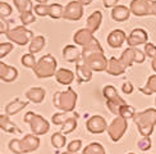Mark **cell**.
<instances>
[{
  "instance_id": "39",
  "label": "cell",
  "mask_w": 156,
  "mask_h": 154,
  "mask_svg": "<svg viewBox=\"0 0 156 154\" xmlns=\"http://www.w3.org/2000/svg\"><path fill=\"white\" fill-rule=\"evenodd\" d=\"M12 12H13L12 5H9L8 3H5V2L0 3V17H2V18L9 17L12 14Z\"/></svg>"
},
{
  "instance_id": "6",
  "label": "cell",
  "mask_w": 156,
  "mask_h": 154,
  "mask_svg": "<svg viewBox=\"0 0 156 154\" xmlns=\"http://www.w3.org/2000/svg\"><path fill=\"white\" fill-rule=\"evenodd\" d=\"M5 36L9 41L19 45V46H24V45L30 44L32 38L35 37L34 32L28 28H26V26H17V27L10 28Z\"/></svg>"
},
{
  "instance_id": "40",
  "label": "cell",
  "mask_w": 156,
  "mask_h": 154,
  "mask_svg": "<svg viewBox=\"0 0 156 154\" xmlns=\"http://www.w3.org/2000/svg\"><path fill=\"white\" fill-rule=\"evenodd\" d=\"M67 152H70V153H78L80 149H82V140L80 139H74L73 141H70L68 144V148H67Z\"/></svg>"
},
{
  "instance_id": "15",
  "label": "cell",
  "mask_w": 156,
  "mask_h": 154,
  "mask_svg": "<svg viewBox=\"0 0 156 154\" xmlns=\"http://www.w3.org/2000/svg\"><path fill=\"white\" fill-rule=\"evenodd\" d=\"M95 38L94 36V32H91L90 30H87L86 27L84 28H81L78 30L77 32H74L73 35V41L76 45H78V46H86V45H88L91 41H92Z\"/></svg>"
},
{
  "instance_id": "14",
  "label": "cell",
  "mask_w": 156,
  "mask_h": 154,
  "mask_svg": "<svg viewBox=\"0 0 156 154\" xmlns=\"http://www.w3.org/2000/svg\"><path fill=\"white\" fill-rule=\"evenodd\" d=\"M127 37L128 36L126 35V32L123 30H114L108 35L106 41H108V45L110 48L118 49V48L123 46L124 42H127Z\"/></svg>"
},
{
  "instance_id": "34",
  "label": "cell",
  "mask_w": 156,
  "mask_h": 154,
  "mask_svg": "<svg viewBox=\"0 0 156 154\" xmlns=\"http://www.w3.org/2000/svg\"><path fill=\"white\" fill-rule=\"evenodd\" d=\"M21 63L23 64L26 68H32V69H34L36 67V64H37L35 54H32V53L23 54L22 58H21Z\"/></svg>"
},
{
  "instance_id": "32",
  "label": "cell",
  "mask_w": 156,
  "mask_h": 154,
  "mask_svg": "<svg viewBox=\"0 0 156 154\" xmlns=\"http://www.w3.org/2000/svg\"><path fill=\"white\" fill-rule=\"evenodd\" d=\"M13 3H14L16 9L19 12V14H22L24 12H30L34 8L31 0H13Z\"/></svg>"
},
{
  "instance_id": "1",
  "label": "cell",
  "mask_w": 156,
  "mask_h": 154,
  "mask_svg": "<svg viewBox=\"0 0 156 154\" xmlns=\"http://www.w3.org/2000/svg\"><path fill=\"white\" fill-rule=\"evenodd\" d=\"M132 119L142 136L150 138L156 126V108H147L145 111L137 112Z\"/></svg>"
},
{
  "instance_id": "2",
  "label": "cell",
  "mask_w": 156,
  "mask_h": 154,
  "mask_svg": "<svg viewBox=\"0 0 156 154\" xmlns=\"http://www.w3.org/2000/svg\"><path fill=\"white\" fill-rule=\"evenodd\" d=\"M40 146V139L35 134H27L22 139H12L8 144L13 154H27L36 152Z\"/></svg>"
},
{
  "instance_id": "12",
  "label": "cell",
  "mask_w": 156,
  "mask_h": 154,
  "mask_svg": "<svg viewBox=\"0 0 156 154\" xmlns=\"http://www.w3.org/2000/svg\"><path fill=\"white\" fill-rule=\"evenodd\" d=\"M92 75H94V71L91 69L87 63L84 62V59L81 57L80 59H78L76 62V77L78 82H90L91 80H92Z\"/></svg>"
},
{
  "instance_id": "41",
  "label": "cell",
  "mask_w": 156,
  "mask_h": 154,
  "mask_svg": "<svg viewBox=\"0 0 156 154\" xmlns=\"http://www.w3.org/2000/svg\"><path fill=\"white\" fill-rule=\"evenodd\" d=\"M145 89L148 90V91L151 93V95H152L154 93H156V73H155V75H151V76H148Z\"/></svg>"
},
{
  "instance_id": "44",
  "label": "cell",
  "mask_w": 156,
  "mask_h": 154,
  "mask_svg": "<svg viewBox=\"0 0 156 154\" xmlns=\"http://www.w3.org/2000/svg\"><path fill=\"white\" fill-rule=\"evenodd\" d=\"M9 30H10L9 23L5 21V18H0V34L6 35L9 32Z\"/></svg>"
},
{
  "instance_id": "30",
  "label": "cell",
  "mask_w": 156,
  "mask_h": 154,
  "mask_svg": "<svg viewBox=\"0 0 156 154\" xmlns=\"http://www.w3.org/2000/svg\"><path fill=\"white\" fill-rule=\"evenodd\" d=\"M82 154H106V152H105V148L100 143H91L84 146Z\"/></svg>"
},
{
  "instance_id": "28",
  "label": "cell",
  "mask_w": 156,
  "mask_h": 154,
  "mask_svg": "<svg viewBox=\"0 0 156 154\" xmlns=\"http://www.w3.org/2000/svg\"><path fill=\"white\" fill-rule=\"evenodd\" d=\"M134 58H136V48H127L122 53L119 59L128 68V67H132V64L134 63Z\"/></svg>"
},
{
  "instance_id": "13",
  "label": "cell",
  "mask_w": 156,
  "mask_h": 154,
  "mask_svg": "<svg viewBox=\"0 0 156 154\" xmlns=\"http://www.w3.org/2000/svg\"><path fill=\"white\" fill-rule=\"evenodd\" d=\"M148 42V34L144 28H134L127 37L128 48H136L138 45H145Z\"/></svg>"
},
{
  "instance_id": "29",
  "label": "cell",
  "mask_w": 156,
  "mask_h": 154,
  "mask_svg": "<svg viewBox=\"0 0 156 154\" xmlns=\"http://www.w3.org/2000/svg\"><path fill=\"white\" fill-rule=\"evenodd\" d=\"M67 144V138L63 132H55L51 135V145H53L55 149H62Z\"/></svg>"
},
{
  "instance_id": "42",
  "label": "cell",
  "mask_w": 156,
  "mask_h": 154,
  "mask_svg": "<svg viewBox=\"0 0 156 154\" xmlns=\"http://www.w3.org/2000/svg\"><path fill=\"white\" fill-rule=\"evenodd\" d=\"M13 48L14 46H13L12 42H2L0 44V58L3 59L4 57H6L13 50Z\"/></svg>"
},
{
  "instance_id": "19",
  "label": "cell",
  "mask_w": 156,
  "mask_h": 154,
  "mask_svg": "<svg viewBox=\"0 0 156 154\" xmlns=\"http://www.w3.org/2000/svg\"><path fill=\"white\" fill-rule=\"evenodd\" d=\"M0 128L6 134H16V135L22 134V130L16 123H13L8 114H0Z\"/></svg>"
},
{
  "instance_id": "50",
  "label": "cell",
  "mask_w": 156,
  "mask_h": 154,
  "mask_svg": "<svg viewBox=\"0 0 156 154\" xmlns=\"http://www.w3.org/2000/svg\"><path fill=\"white\" fill-rule=\"evenodd\" d=\"M35 2H37V4H46L49 0H35Z\"/></svg>"
},
{
  "instance_id": "53",
  "label": "cell",
  "mask_w": 156,
  "mask_h": 154,
  "mask_svg": "<svg viewBox=\"0 0 156 154\" xmlns=\"http://www.w3.org/2000/svg\"><path fill=\"white\" fill-rule=\"evenodd\" d=\"M155 105H156V98H155Z\"/></svg>"
},
{
  "instance_id": "36",
  "label": "cell",
  "mask_w": 156,
  "mask_h": 154,
  "mask_svg": "<svg viewBox=\"0 0 156 154\" xmlns=\"http://www.w3.org/2000/svg\"><path fill=\"white\" fill-rule=\"evenodd\" d=\"M49 10H50V5H48V4H36V5H34V13L38 17L49 16Z\"/></svg>"
},
{
  "instance_id": "52",
  "label": "cell",
  "mask_w": 156,
  "mask_h": 154,
  "mask_svg": "<svg viewBox=\"0 0 156 154\" xmlns=\"http://www.w3.org/2000/svg\"><path fill=\"white\" fill-rule=\"evenodd\" d=\"M128 154H136V153H128Z\"/></svg>"
},
{
  "instance_id": "31",
  "label": "cell",
  "mask_w": 156,
  "mask_h": 154,
  "mask_svg": "<svg viewBox=\"0 0 156 154\" xmlns=\"http://www.w3.org/2000/svg\"><path fill=\"white\" fill-rule=\"evenodd\" d=\"M64 16V6L54 3V4H50V10H49V17L51 19H60Z\"/></svg>"
},
{
  "instance_id": "47",
  "label": "cell",
  "mask_w": 156,
  "mask_h": 154,
  "mask_svg": "<svg viewBox=\"0 0 156 154\" xmlns=\"http://www.w3.org/2000/svg\"><path fill=\"white\" fill-rule=\"evenodd\" d=\"M78 2H80V3H81L83 6H86V5H88V4L92 3L94 0H78Z\"/></svg>"
},
{
  "instance_id": "8",
  "label": "cell",
  "mask_w": 156,
  "mask_h": 154,
  "mask_svg": "<svg viewBox=\"0 0 156 154\" xmlns=\"http://www.w3.org/2000/svg\"><path fill=\"white\" fill-rule=\"evenodd\" d=\"M127 128H128L127 118H123L120 116H115V118H113V121L110 122V125L108 126L106 131H108L109 138L112 139V141L118 143L123 138V135L127 132Z\"/></svg>"
},
{
  "instance_id": "24",
  "label": "cell",
  "mask_w": 156,
  "mask_h": 154,
  "mask_svg": "<svg viewBox=\"0 0 156 154\" xmlns=\"http://www.w3.org/2000/svg\"><path fill=\"white\" fill-rule=\"evenodd\" d=\"M27 105H28V101H23L19 98H16L14 100H12L5 105V114H8L9 117L10 116H16L21 111H23Z\"/></svg>"
},
{
  "instance_id": "21",
  "label": "cell",
  "mask_w": 156,
  "mask_h": 154,
  "mask_svg": "<svg viewBox=\"0 0 156 154\" xmlns=\"http://www.w3.org/2000/svg\"><path fill=\"white\" fill-rule=\"evenodd\" d=\"M131 17V9L126 5H116L112 9V18L115 22H126Z\"/></svg>"
},
{
  "instance_id": "51",
  "label": "cell",
  "mask_w": 156,
  "mask_h": 154,
  "mask_svg": "<svg viewBox=\"0 0 156 154\" xmlns=\"http://www.w3.org/2000/svg\"><path fill=\"white\" fill-rule=\"evenodd\" d=\"M62 154H77V153H70V152H64V153H62Z\"/></svg>"
},
{
  "instance_id": "38",
  "label": "cell",
  "mask_w": 156,
  "mask_h": 154,
  "mask_svg": "<svg viewBox=\"0 0 156 154\" xmlns=\"http://www.w3.org/2000/svg\"><path fill=\"white\" fill-rule=\"evenodd\" d=\"M137 148L142 152H147L148 149H151V139L148 136H142V139L137 141Z\"/></svg>"
},
{
  "instance_id": "7",
  "label": "cell",
  "mask_w": 156,
  "mask_h": 154,
  "mask_svg": "<svg viewBox=\"0 0 156 154\" xmlns=\"http://www.w3.org/2000/svg\"><path fill=\"white\" fill-rule=\"evenodd\" d=\"M82 58L94 72H104L108 68L109 59L105 57L104 51H94V53L83 54Z\"/></svg>"
},
{
  "instance_id": "22",
  "label": "cell",
  "mask_w": 156,
  "mask_h": 154,
  "mask_svg": "<svg viewBox=\"0 0 156 154\" xmlns=\"http://www.w3.org/2000/svg\"><path fill=\"white\" fill-rule=\"evenodd\" d=\"M26 98L28 99V101L35 103V104H40L45 100V96H46V91L42 87H31L26 91Z\"/></svg>"
},
{
  "instance_id": "11",
  "label": "cell",
  "mask_w": 156,
  "mask_h": 154,
  "mask_svg": "<svg viewBox=\"0 0 156 154\" xmlns=\"http://www.w3.org/2000/svg\"><path fill=\"white\" fill-rule=\"evenodd\" d=\"M86 128L88 130V132L91 134H102L108 130V122L106 119L102 117V116H92V117H90L86 122Z\"/></svg>"
},
{
  "instance_id": "48",
  "label": "cell",
  "mask_w": 156,
  "mask_h": 154,
  "mask_svg": "<svg viewBox=\"0 0 156 154\" xmlns=\"http://www.w3.org/2000/svg\"><path fill=\"white\" fill-rule=\"evenodd\" d=\"M151 68H152V71L156 73V58H154L152 59V62H151Z\"/></svg>"
},
{
  "instance_id": "37",
  "label": "cell",
  "mask_w": 156,
  "mask_h": 154,
  "mask_svg": "<svg viewBox=\"0 0 156 154\" xmlns=\"http://www.w3.org/2000/svg\"><path fill=\"white\" fill-rule=\"evenodd\" d=\"M134 114H136L134 108H133L132 105H128V104L123 105V107L120 108V111H119V116H120V117L127 118V119H128V118H133Z\"/></svg>"
},
{
  "instance_id": "10",
  "label": "cell",
  "mask_w": 156,
  "mask_h": 154,
  "mask_svg": "<svg viewBox=\"0 0 156 154\" xmlns=\"http://www.w3.org/2000/svg\"><path fill=\"white\" fill-rule=\"evenodd\" d=\"M83 12H84V6L78 0H72L64 8L63 18L67 19V21H73V22L80 21L83 17Z\"/></svg>"
},
{
  "instance_id": "4",
  "label": "cell",
  "mask_w": 156,
  "mask_h": 154,
  "mask_svg": "<svg viewBox=\"0 0 156 154\" xmlns=\"http://www.w3.org/2000/svg\"><path fill=\"white\" fill-rule=\"evenodd\" d=\"M58 71V62L55 57L51 54H46L37 61L36 67L34 68V73L37 79H49L55 76Z\"/></svg>"
},
{
  "instance_id": "9",
  "label": "cell",
  "mask_w": 156,
  "mask_h": 154,
  "mask_svg": "<svg viewBox=\"0 0 156 154\" xmlns=\"http://www.w3.org/2000/svg\"><path fill=\"white\" fill-rule=\"evenodd\" d=\"M129 9L136 17L152 16V0H132Z\"/></svg>"
},
{
  "instance_id": "18",
  "label": "cell",
  "mask_w": 156,
  "mask_h": 154,
  "mask_svg": "<svg viewBox=\"0 0 156 154\" xmlns=\"http://www.w3.org/2000/svg\"><path fill=\"white\" fill-rule=\"evenodd\" d=\"M127 67L123 64V62L120 59L115 57L109 58V62H108V68H106V73L112 75V76H120L126 72Z\"/></svg>"
},
{
  "instance_id": "26",
  "label": "cell",
  "mask_w": 156,
  "mask_h": 154,
  "mask_svg": "<svg viewBox=\"0 0 156 154\" xmlns=\"http://www.w3.org/2000/svg\"><path fill=\"white\" fill-rule=\"evenodd\" d=\"M45 44H46V40H45V37H44L42 35L35 36V37L31 40V42H30V46H28L30 53H32V54L40 53V51L44 49Z\"/></svg>"
},
{
  "instance_id": "5",
  "label": "cell",
  "mask_w": 156,
  "mask_h": 154,
  "mask_svg": "<svg viewBox=\"0 0 156 154\" xmlns=\"http://www.w3.org/2000/svg\"><path fill=\"white\" fill-rule=\"evenodd\" d=\"M23 121L26 123L30 125V128L32 134L37 135V136H41V135H46L50 130V123L48 119H45L42 116L36 114L34 112H27L24 114Z\"/></svg>"
},
{
  "instance_id": "46",
  "label": "cell",
  "mask_w": 156,
  "mask_h": 154,
  "mask_svg": "<svg viewBox=\"0 0 156 154\" xmlns=\"http://www.w3.org/2000/svg\"><path fill=\"white\" fill-rule=\"evenodd\" d=\"M118 3H119V0H102V4L105 8H114Z\"/></svg>"
},
{
  "instance_id": "16",
  "label": "cell",
  "mask_w": 156,
  "mask_h": 154,
  "mask_svg": "<svg viewBox=\"0 0 156 154\" xmlns=\"http://www.w3.org/2000/svg\"><path fill=\"white\" fill-rule=\"evenodd\" d=\"M18 77V69L16 67L8 66V64L0 62V80L3 82H13Z\"/></svg>"
},
{
  "instance_id": "43",
  "label": "cell",
  "mask_w": 156,
  "mask_h": 154,
  "mask_svg": "<svg viewBox=\"0 0 156 154\" xmlns=\"http://www.w3.org/2000/svg\"><path fill=\"white\" fill-rule=\"evenodd\" d=\"M145 54H146V57L151 58V59L156 58V45H154L151 42L145 44Z\"/></svg>"
},
{
  "instance_id": "49",
  "label": "cell",
  "mask_w": 156,
  "mask_h": 154,
  "mask_svg": "<svg viewBox=\"0 0 156 154\" xmlns=\"http://www.w3.org/2000/svg\"><path fill=\"white\" fill-rule=\"evenodd\" d=\"M152 16L156 17V0L152 2Z\"/></svg>"
},
{
  "instance_id": "3",
  "label": "cell",
  "mask_w": 156,
  "mask_h": 154,
  "mask_svg": "<svg viewBox=\"0 0 156 154\" xmlns=\"http://www.w3.org/2000/svg\"><path fill=\"white\" fill-rule=\"evenodd\" d=\"M77 99V93L72 87H68L64 91H56L53 95V104L60 112H74Z\"/></svg>"
},
{
  "instance_id": "17",
  "label": "cell",
  "mask_w": 156,
  "mask_h": 154,
  "mask_svg": "<svg viewBox=\"0 0 156 154\" xmlns=\"http://www.w3.org/2000/svg\"><path fill=\"white\" fill-rule=\"evenodd\" d=\"M102 94H104V96H105L106 101L114 103V104H118V105H126L127 104L126 100L118 94L116 89L113 85H106L102 90Z\"/></svg>"
},
{
  "instance_id": "33",
  "label": "cell",
  "mask_w": 156,
  "mask_h": 154,
  "mask_svg": "<svg viewBox=\"0 0 156 154\" xmlns=\"http://www.w3.org/2000/svg\"><path fill=\"white\" fill-rule=\"evenodd\" d=\"M60 132H63L64 135H68V134H72L76 128H77V118L76 117H72L67 119L64 123L60 126Z\"/></svg>"
},
{
  "instance_id": "45",
  "label": "cell",
  "mask_w": 156,
  "mask_h": 154,
  "mask_svg": "<svg viewBox=\"0 0 156 154\" xmlns=\"http://www.w3.org/2000/svg\"><path fill=\"white\" fill-rule=\"evenodd\" d=\"M133 90H134V86L132 85L129 81H126V82H123V85H122V91L126 95H129V94H132L133 93Z\"/></svg>"
},
{
  "instance_id": "25",
  "label": "cell",
  "mask_w": 156,
  "mask_h": 154,
  "mask_svg": "<svg viewBox=\"0 0 156 154\" xmlns=\"http://www.w3.org/2000/svg\"><path fill=\"white\" fill-rule=\"evenodd\" d=\"M101 22H102V13L100 10H95L91 13V16H88V18H87L86 28L95 34V32L100 28Z\"/></svg>"
},
{
  "instance_id": "23",
  "label": "cell",
  "mask_w": 156,
  "mask_h": 154,
  "mask_svg": "<svg viewBox=\"0 0 156 154\" xmlns=\"http://www.w3.org/2000/svg\"><path fill=\"white\" fill-rule=\"evenodd\" d=\"M82 57V50L74 45H67L63 49V58L69 63H76Z\"/></svg>"
},
{
  "instance_id": "27",
  "label": "cell",
  "mask_w": 156,
  "mask_h": 154,
  "mask_svg": "<svg viewBox=\"0 0 156 154\" xmlns=\"http://www.w3.org/2000/svg\"><path fill=\"white\" fill-rule=\"evenodd\" d=\"M72 117L78 118V114L74 112H58L51 116V122H53L55 126H62L67 119L72 118Z\"/></svg>"
},
{
  "instance_id": "20",
  "label": "cell",
  "mask_w": 156,
  "mask_h": 154,
  "mask_svg": "<svg viewBox=\"0 0 156 154\" xmlns=\"http://www.w3.org/2000/svg\"><path fill=\"white\" fill-rule=\"evenodd\" d=\"M55 80L56 82H59L60 85H66V86H69L76 79V75L74 72H72L70 69L68 68H59L56 71L55 73Z\"/></svg>"
},
{
  "instance_id": "35",
  "label": "cell",
  "mask_w": 156,
  "mask_h": 154,
  "mask_svg": "<svg viewBox=\"0 0 156 154\" xmlns=\"http://www.w3.org/2000/svg\"><path fill=\"white\" fill-rule=\"evenodd\" d=\"M19 19H21V22H22V26H28L31 23L36 22V14H34L32 10L24 12L22 14H19Z\"/></svg>"
}]
</instances>
